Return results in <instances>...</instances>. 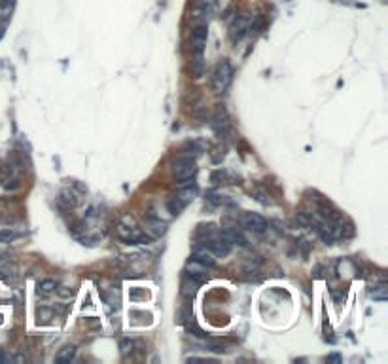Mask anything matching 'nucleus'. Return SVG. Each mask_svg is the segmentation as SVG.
<instances>
[{"instance_id":"obj_1","label":"nucleus","mask_w":388,"mask_h":364,"mask_svg":"<svg viewBox=\"0 0 388 364\" xmlns=\"http://www.w3.org/2000/svg\"><path fill=\"white\" fill-rule=\"evenodd\" d=\"M116 235H118L119 241L129 243V245H150L152 241H154L152 235L140 232V230L135 226H125V224H119V226L116 228Z\"/></svg>"},{"instance_id":"obj_2","label":"nucleus","mask_w":388,"mask_h":364,"mask_svg":"<svg viewBox=\"0 0 388 364\" xmlns=\"http://www.w3.org/2000/svg\"><path fill=\"white\" fill-rule=\"evenodd\" d=\"M233 80V67L229 61H220L216 65V69L212 72V88L216 93H222V91H226L229 88V84Z\"/></svg>"},{"instance_id":"obj_3","label":"nucleus","mask_w":388,"mask_h":364,"mask_svg":"<svg viewBox=\"0 0 388 364\" xmlns=\"http://www.w3.org/2000/svg\"><path fill=\"white\" fill-rule=\"evenodd\" d=\"M173 173H175V176L178 180H184L188 184L195 176V173H197V167H195V161L191 157L182 156V157H176L175 161H173Z\"/></svg>"},{"instance_id":"obj_4","label":"nucleus","mask_w":388,"mask_h":364,"mask_svg":"<svg viewBox=\"0 0 388 364\" xmlns=\"http://www.w3.org/2000/svg\"><path fill=\"white\" fill-rule=\"evenodd\" d=\"M195 197V188L193 186H188V188H182L178 190L169 201V211L173 214H178L184 207H188L189 203L193 201Z\"/></svg>"},{"instance_id":"obj_5","label":"nucleus","mask_w":388,"mask_h":364,"mask_svg":"<svg viewBox=\"0 0 388 364\" xmlns=\"http://www.w3.org/2000/svg\"><path fill=\"white\" fill-rule=\"evenodd\" d=\"M241 226L252 233H263L267 230V220L256 213H244L241 216Z\"/></svg>"},{"instance_id":"obj_6","label":"nucleus","mask_w":388,"mask_h":364,"mask_svg":"<svg viewBox=\"0 0 388 364\" xmlns=\"http://www.w3.org/2000/svg\"><path fill=\"white\" fill-rule=\"evenodd\" d=\"M207 38H208V27L207 23H199V25L193 27V32H191V51L195 55H201L205 46H207Z\"/></svg>"},{"instance_id":"obj_7","label":"nucleus","mask_w":388,"mask_h":364,"mask_svg":"<svg viewBox=\"0 0 388 364\" xmlns=\"http://www.w3.org/2000/svg\"><path fill=\"white\" fill-rule=\"evenodd\" d=\"M250 27H252V17L250 15H239V17H235V21L231 23V29H229V36H231V42L235 44V42H239L241 38L246 34V32L250 31Z\"/></svg>"},{"instance_id":"obj_8","label":"nucleus","mask_w":388,"mask_h":364,"mask_svg":"<svg viewBox=\"0 0 388 364\" xmlns=\"http://www.w3.org/2000/svg\"><path fill=\"white\" fill-rule=\"evenodd\" d=\"M191 254H193L195 262L203 264L205 268H214V264H216V256L207 245H195L191 249Z\"/></svg>"},{"instance_id":"obj_9","label":"nucleus","mask_w":388,"mask_h":364,"mask_svg":"<svg viewBox=\"0 0 388 364\" xmlns=\"http://www.w3.org/2000/svg\"><path fill=\"white\" fill-rule=\"evenodd\" d=\"M205 245L210 249V251L214 252V256H220V258H224L227 256L229 252H231V245L227 243V241H224L222 237L218 239H208V241H205Z\"/></svg>"},{"instance_id":"obj_10","label":"nucleus","mask_w":388,"mask_h":364,"mask_svg":"<svg viewBox=\"0 0 388 364\" xmlns=\"http://www.w3.org/2000/svg\"><path fill=\"white\" fill-rule=\"evenodd\" d=\"M216 10V0H193V12L201 17L212 15Z\"/></svg>"},{"instance_id":"obj_11","label":"nucleus","mask_w":388,"mask_h":364,"mask_svg":"<svg viewBox=\"0 0 388 364\" xmlns=\"http://www.w3.org/2000/svg\"><path fill=\"white\" fill-rule=\"evenodd\" d=\"M220 237L227 241L229 245H244V237L237 230H233V228H222L220 230Z\"/></svg>"},{"instance_id":"obj_12","label":"nucleus","mask_w":388,"mask_h":364,"mask_svg":"<svg viewBox=\"0 0 388 364\" xmlns=\"http://www.w3.org/2000/svg\"><path fill=\"white\" fill-rule=\"evenodd\" d=\"M227 126H229V122H227L226 110H224V108H218L216 114H214V118H212V127L218 133H222V131H226Z\"/></svg>"},{"instance_id":"obj_13","label":"nucleus","mask_w":388,"mask_h":364,"mask_svg":"<svg viewBox=\"0 0 388 364\" xmlns=\"http://www.w3.org/2000/svg\"><path fill=\"white\" fill-rule=\"evenodd\" d=\"M74 355H76V347L74 346H64L61 351L57 353L55 360L57 362H70V360L74 358Z\"/></svg>"},{"instance_id":"obj_14","label":"nucleus","mask_w":388,"mask_h":364,"mask_svg":"<svg viewBox=\"0 0 388 364\" xmlns=\"http://www.w3.org/2000/svg\"><path fill=\"white\" fill-rule=\"evenodd\" d=\"M370 298H373V300L377 301H384L388 298V289H386V285H379V287H373V289L370 290Z\"/></svg>"},{"instance_id":"obj_15","label":"nucleus","mask_w":388,"mask_h":364,"mask_svg":"<svg viewBox=\"0 0 388 364\" xmlns=\"http://www.w3.org/2000/svg\"><path fill=\"white\" fill-rule=\"evenodd\" d=\"M55 289H57V285L53 279H44V281L38 282V292H40V294H50V292H53Z\"/></svg>"},{"instance_id":"obj_16","label":"nucleus","mask_w":388,"mask_h":364,"mask_svg":"<svg viewBox=\"0 0 388 364\" xmlns=\"http://www.w3.org/2000/svg\"><path fill=\"white\" fill-rule=\"evenodd\" d=\"M197 287H199V282L193 281L191 277L186 275V281H184V285H182V289H184L182 292H184L186 296H193V294H195V290H197Z\"/></svg>"},{"instance_id":"obj_17","label":"nucleus","mask_w":388,"mask_h":364,"mask_svg":"<svg viewBox=\"0 0 388 364\" xmlns=\"http://www.w3.org/2000/svg\"><path fill=\"white\" fill-rule=\"evenodd\" d=\"M133 347H135V341L133 339H121V343H119V349H121V353L123 355H127V353H131L133 351Z\"/></svg>"},{"instance_id":"obj_18","label":"nucleus","mask_w":388,"mask_h":364,"mask_svg":"<svg viewBox=\"0 0 388 364\" xmlns=\"http://www.w3.org/2000/svg\"><path fill=\"white\" fill-rule=\"evenodd\" d=\"M191 72H193L195 78H199V76L203 74V63H201L199 55H197V59L193 61V69H191Z\"/></svg>"},{"instance_id":"obj_19","label":"nucleus","mask_w":388,"mask_h":364,"mask_svg":"<svg viewBox=\"0 0 388 364\" xmlns=\"http://www.w3.org/2000/svg\"><path fill=\"white\" fill-rule=\"evenodd\" d=\"M61 199L64 201V203H69V205H76V197L72 192H69V190H64L63 194H61Z\"/></svg>"},{"instance_id":"obj_20","label":"nucleus","mask_w":388,"mask_h":364,"mask_svg":"<svg viewBox=\"0 0 388 364\" xmlns=\"http://www.w3.org/2000/svg\"><path fill=\"white\" fill-rule=\"evenodd\" d=\"M15 237H17V233L12 232V230H2L0 232V241H12Z\"/></svg>"},{"instance_id":"obj_21","label":"nucleus","mask_w":388,"mask_h":364,"mask_svg":"<svg viewBox=\"0 0 388 364\" xmlns=\"http://www.w3.org/2000/svg\"><path fill=\"white\" fill-rule=\"evenodd\" d=\"M57 292H59V296H61V298H69V296H72V290L67 289V287H61V289H57Z\"/></svg>"}]
</instances>
